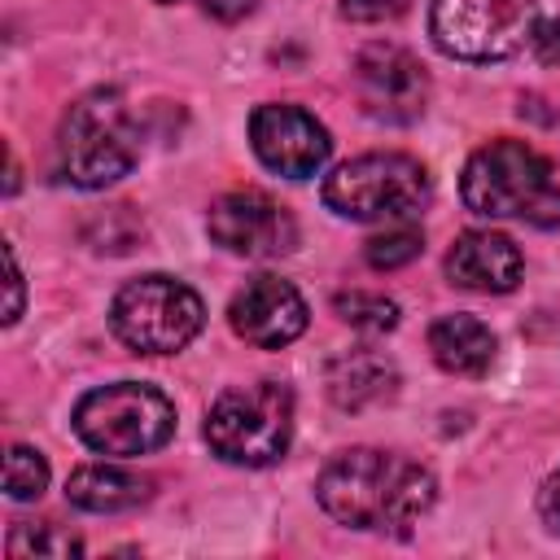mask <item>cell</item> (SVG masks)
Segmentation results:
<instances>
[{
  "label": "cell",
  "mask_w": 560,
  "mask_h": 560,
  "mask_svg": "<svg viewBox=\"0 0 560 560\" xmlns=\"http://www.w3.org/2000/svg\"><path fill=\"white\" fill-rule=\"evenodd\" d=\"M315 499L337 525L402 538L433 508L438 477L402 451L350 446L319 468Z\"/></svg>",
  "instance_id": "1"
},
{
  "label": "cell",
  "mask_w": 560,
  "mask_h": 560,
  "mask_svg": "<svg viewBox=\"0 0 560 560\" xmlns=\"http://www.w3.org/2000/svg\"><path fill=\"white\" fill-rule=\"evenodd\" d=\"M459 197L481 219H516L529 228H560V184L547 162L525 140L481 144L459 175Z\"/></svg>",
  "instance_id": "2"
},
{
  "label": "cell",
  "mask_w": 560,
  "mask_h": 560,
  "mask_svg": "<svg viewBox=\"0 0 560 560\" xmlns=\"http://www.w3.org/2000/svg\"><path fill=\"white\" fill-rule=\"evenodd\" d=\"M140 158V127L114 88H96L70 105L57 131V166L74 188H109Z\"/></svg>",
  "instance_id": "3"
},
{
  "label": "cell",
  "mask_w": 560,
  "mask_h": 560,
  "mask_svg": "<svg viewBox=\"0 0 560 560\" xmlns=\"http://www.w3.org/2000/svg\"><path fill=\"white\" fill-rule=\"evenodd\" d=\"M74 433L96 455L136 459L175 438V402L144 381H114L79 398Z\"/></svg>",
  "instance_id": "4"
},
{
  "label": "cell",
  "mask_w": 560,
  "mask_h": 560,
  "mask_svg": "<svg viewBox=\"0 0 560 560\" xmlns=\"http://www.w3.org/2000/svg\"><path fill=\"white\" fill-rule=\"evenodd\" d=\"M206 442L223 464L267 468L293 442V394L280 381L223 389L206 411Z\"/></svg>",
  "instance_id": "5"
},
{
  "label": "cell",
  "mask_w": 560,
  "mask_h": 560,
  "mask_svg": "<svg viewBox=\"0 0 560 560\" xmlns=\"http://www.w3.org/2000/svg\"><path fill=\"white\" fill-rule=\"evenodd\" d=\"M429 192V171L411 153H359L324 179V206L350 223H407Z\"/></svg>",
  "instance_id": "6"
},
{
  "label": "cell",
  "mask_w": 560,
  "mask_h": 560,
  "mask_svg": "<svg viewBox=\"0 0 560 560\" xmlns=\"http://www.w3.org/2000/svg\"><path fill=\"white\" fill-rule=\"evenodd\" d=\"M201 324H206V306L197 289L166 271L127 280L109 306L114 337L136 354H175L201 332Z\"/></svg>",
  "instance_id": "7"
},
{
  "label": "cell",
  "mask_w": 560,
  "mask_h": 560,
  "mask_svg": "<svg viewBox=\"0 0 560 560\" xmlns=\"http://www.w3.org/2000/svg\"><path fill=\"white\" fill-rule=\"evenodd\" d=\"M534 0H433L429 35L455 61H508L529 48Z\"/></svg>",
  "instance_id": "8"
},
{
  "label": "cell",
  "mask_w": 560,
  "mask_h": 560,
  "mask_svg": "<svg viewBox=\"0 0 560 560\" xmlns=\"http://www.w3.org/2000/svg\"><path fill=\"white\" fill-rule=\"evenodd\" d=\"M354 96L368 118L407 127L429 105V74L416 52H407L402 44L376 39V44H363L354 57Z\"/></svg>",
  "instance_id": "9"
},
{
  "label": "cell",
  "mask_w": 560,
  "mask_h": 560,
  "mask_svg": "<svg viewBox=\"0 0 560 560\" xmlns=\"http://www.w3.org/2000/svg\"><path fill=\"white\" fill-rule=\"evenodd\" d=\"M249 149L267 171L284 175V179H311L324 171L332 140H328L324 122L315 114H306L302 105L271 101L249 114Z\"/></svg>",
  "instance_id": "10"
},
{
  "label": "cell",
  "mask_w": 560,
  "mask_h": 560,
  "mask_svg": "<svg viewBox=\"0 0 560 560\" xmlns=\"http://www.w3.org/2000/svg\"><path fill=\"white\" fill-rule=\"evenodd\" d=\"M206 228H210L214 245H223L228 254H241V258H280V254H293V245H298L293 214L258 188L223 192L210 206Z\"/></svg>",
  "instance_id": "11"
},
{
  "label": "cell",
  "mask_w": 560,
  "mask_h": 560,
  "mask_svg": "<svg viewBox=\"0 0 560 560\" xmlns=\"http://www.w3.org/2000/svg\"><path fill=\"white\" fill-rule=\"evenodd\" d=\"M306 319H311L306 298H302L289 280L267 276V271H262V276H249V280L232 293V302H228V324H232V332H236L241 341L258 346V350H280V346L298 341V337L306 332Z\"/></svg>",
  "instance_id": "12"
},
{
  "label": "cell",
  "mask_w": 560,
  "mask_h": 560,
  "mask_svg": "<svg viewBox=\"0 0 560 560\" xmlns=\"http://www.w3.org/2000/svg\"><path fill=\"white\" fill-rule=\"evenodd\" d=\"M521 249L508 232L472 228L446 254V280L468 293H512L521 284Z\"/></svg>",
  "instance_id": "13"
},
{
  "label": "cell",
  "mask_w": 560,
  "mask_h": 560,
  "mask_svg": "<svg viewBox=\"0 0 560 560\" xmlns=\"http://www.w3.org/2000/svg\"><path fill=\"white\" fill-rule=\"evenodd\" d=\"M494 332L477 315H438L429 324V354L451 376H486L494 363Z\"/></svg>",
  "instance_id": "14"
},
{
  "label": "cell",
  "mask_w": 560,
  "mask_h": 560,
  "mask_svg": "<svg viewBox=\"0 0 560 560\" xmlns=\"http://www.w3.org/2000/svg\"><path fill=\"white\" fill-rule=\"evenodd\" d=\"M153 481L122 468V464H83L70 472L66 481V499L83 512H127V508H140L149 499Z\"/></svg>",
  "instance_id": "15"
},
{
  "label": "cell",
  "mask_w": 560,
  "mask_h": 560,
  "mask_svg": "<svg viewBox=\"0 0 560 560\" xmlns=\"http://www.w3.org/2000/svg\"><path fill=\"white\" fill-rule=\"evenodd\" d=\"M394 389H398V372L376 350H350L328 363V394L346 411L385 402V398H394Z\"/></svg>",
  "instance_id": "16"
},
{
  "label": "cell",
  "mask_w": 560,
  "mask_h": 560,
  "mask_svg": "<svg viewBox=\"0 0 560 560\" xmlns=\"http://www.w3.org/2000/svg\"><path fill=\"white\" fill-rule=\"evenodd\" d=\"M420 249H424V232L411 228V223H394L389 232H376V236L363 241V258H368V267H376V271L407 267L411 258H420Z\"/></svg>",
  "instance_id": "17"
},
{
  "label": "cell",
  "mask_w": 560,
  "mask_h": 560,
  "mask_svg": "<svg viewBox=\"0 0 560 560\" xmlns=\"http://www.w3.org/2000/svg\"><path fill=\"white\" fill-rule=\"evenodd\" d=\"M48 490V464L35 446H9L4 455V494L13 503H35Z\"/></svg>",
  "instance_id": "18"
},
{
  "label": "cell",
  "mask_w": 560,
  "mask_h": 560,
  "mask_svg": "<svg viewBox=\"0 0 560 560\" xmlns=\"http://www.w3.org/2000/svg\"><path fill=\"white\" fill-rule=\"evenodd\" d=\"M337 315L350 324V328H363V332H389L398 324V302L385 298V293H363V289H350V293H337Z\"/></svg>",
  "instance_id": "19"
},
{
  "label": "cell",
  "mask_w": 560,
  "mask_h": 560,
  "mask_svg": "<svg viewBox=\"0 0 560 560\" xmlns=\"http://www.w3.org/2000/svg\"><path fill=\"white\" fill-rule=\"evenodd\" d=\"M83 542L48 521L39 525H13L9 534V556H48V560H66V556H79Z\"/></svg>",
  "instance_id": "20"
},
{
  "label": "cell",
  "mask_w": 560,
  "mask_h": 560,
  "mask_svg": "<svg viewBox=\"0 0 560 560\" xmlns=\"http://www.w3.org/2000/svg\"><path fill=\"white\" fill-rule=\"evenodd\" d=\"M411 0H341V18L350 22H394L398 13H407Z\"/></svg>",
  "instance_id": "21"
},
{
  "label": "cell",
  "mask_w": 560,
  "mask_h": 560,
  "mask_svg": "<svg viewBox=\"0 0 560 560\" xmlns=\"http://www.w3.org/2000/svg\"><path fill=\"white\" fill-rule=\"evenodd\" d=\"M529 52L542 66H560V18H538V26L529 35Z\"/></svg>",
  "instance_id": "22"
},
{
  "label": "cell",
  "mask_w": 560,
  "mask_h": 560,
  "mask_svg": "<svg viewBox=\"0 0 560 560\" xmlns=\"http://www.w3.org/2000/svg\"><path fill=\"white\" fill-rule=\"evenodd\" d=\"M538 521L551 529V534H560V468L542 481V490H538Z\"/></svg>",
  "instance_id": "23"
},
{
  "label": "cell",
  "mask_w": 560,
  "mask_h": 560,
  "mask_svg": "<svg viewBox=\"0 0 560 560\" xmlns=\"http://www.w3.org/2000/svg\"><path fill=\"white\" fill-rule=\"evenodd\" d=\"M4 267H9V306H4V324H18L22 315V267L13 258V245H4Z\"/></svg>",
  "instance_id": "24"
},
{
  "label": "cell",
  "mask_w": 560,
  "mask_h": 560,
  "mask_svg": "<svg viewBox=\"0 0 560 560\" xmlns=\"http://www.w3.org/2000/svg\"><path fill=\"white\" fill-rule=\"evenodd\" d=\"M254 4H258V0H201V9H206L210 18H219V22H241Z\"/></svg>",
  "instance_id": "25"
},
{
  "label": "cell",
  "mask_w": 560,
  "mask_h": 560,
  "mask_svg": "<svg viewBox=\"0 0 560 560\" xmlns=\"http://www.w3.org/2000/svg\"><path fill=\"white\" fill-rule=\"evenodd\" d=\"M153 4H175V0H153Z\"/></svg>",
  "instance_id": "26"
}]
</instances>
